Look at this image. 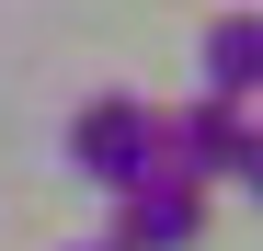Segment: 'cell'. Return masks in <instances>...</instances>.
Listing matches in <instances>:
<instances>
[{
	"label": "cell",
	"mask_w": 263,
	"mask_h": 251,
	"mask_svg": "<svg viewBox=\"0 0 263 251\" xmlns=\"http://www.w3.org/2000/svg\"><path fill=\"white\" fill-rule=\"evenodd\" d=\"M240 149H252V103L229 92H195V103H160V172H183V183H240Z\"/></svg>",
	"instance_id": "2"
},
{
	"label": "cell",
	"mask_w": 263,
	"mask_h": 251,
	"mask_svg": "<svg viewBox=\"0 0 263 251\" xmlns=\"http://www.w3.org/2000/svg\"><path fill=\"white\" fill-rule=\"evenodd\" d=\"M195 92L263 103V12H217V23L195 34Z\"/></svg>",
	"instance_id": "4"
},
{
	"label": "cell",
	"mask_w": 263,
	"mask_h": 251,
	"mask_svg": "<svg viewBox=\"0 0 263 251\" xmlns=\"http://www.w3.org/2000/svg\"><path fill=\"white\" fill-rule=\"evenodd\" d=\"M195 240H206V183L149 172L115 194V251H195Z\"/></svg>",
	"instance_id": "3"
},
{
	"label": "cell",
	"mask_w": 263,
	"mask_h": 251,
	"mask_svg": "<svg viewBox=\"0 0 263 251\" xmlns=\"http://www.w3.org/2000/svg\"><path fill=\"white\" fill-rule=\"evenodd\" d=\"M240 194L263 205V114H252V149H240Z\"/></svg>",
	"instance_id": "5"
},
{
	"label": "cell",
	"mask_w": 263,
	"mask_h": 251,
	"mask_svg": "<svg viewBox=\"0 0 263 251\" xmlns=\"http://www.w3.org/2000/svg\"><path fill=\"white\" fill-rule=\"evenodd\" d=\"M69 251H115V240H69Z\"/></svg>",
	"instance_id": "6"
},
{
	"label": "cell",
	"mask_w": 263,
	"mask_h": 251,
	"mask_svg": "<svg viewBox=\"0 0 263 251\" xmlns=\"http://www.w3.org/2000/svg\"><path fill=\"white\" fill-rule=\"evenodd\" d=\"M69 172L92 183V194L149 183V172H160V103H138V92H92V103L69 114Z\"/></svg>",
	"instance_id": "1"
}]
</instances>
